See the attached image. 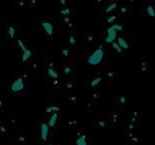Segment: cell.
<instances>
[{
	"label": "cell",
	"instance_id": "obj_1",
	"mask_svg": "<svg viewBox=\"0 0 155 145\" xmlns=\"http://www.w3.org/2000/svg\"><path fill=\"white\" fill-rule=\"evenodd\" d=\"M104 58V50H103V48L100 46L97 50H95L91 55L88 56V59H87V62L90 63V65H98V63L103 60Z\"/></svg>",
	"mask_w": 155,
	"mask_h": 145
},
{
	"label": "cell",
	"instance_id": "obj_2",
	"mask_svg": "<svg viewBox=\"0 0 155 145\" xmlns=\"http://www.w3.org/2000/svg\"><path fill=\"white\" fill-rule=\"evenodd\" d=\"M122 31V26L121 25H113L112 27H109L107 29V37H105V43H110L113 44L116 39V32Z\"/></svg>",
	"mask_w": 155,
	"mask_h": 145
},
{
	"label": "cell",
	"instance_id": "obj_3",
	"mask_svg": "<svg viewBox=\"0 0 155 145\" xmlns=\"http://www.w3.org/2000/svg\"><path fill=\"white\" fill-rule=\"evenodd\" d=\"M95 124L98 128H108L110 127V123L108 121V117H103V116H98L95 118Z\"/></svg>",
	"mask_w": 155,
	"mask_h": 145
},
{
	"label": "cell",
	"instance_id": "obj_4",
	"mask_svg": "<svg viewBox=\"0 0 155 145\" xmlns=\"http://www.w3.org/2000/svg\"><path fill=\"white\" fill-rule=\"evenodd\" d=\"M24 89V83H23V78H17L15 82L11 84V90L12 92H21Z\"/></svg>",
	"mask_w": 155,
	"mask_h": 145
},
{
	"label": "cell",
	"instance_id": "obj_5",
	"mask_svg": "<svg viewBox=\"0 0 155 145\" xmlns=\"http://www.w3.org/2000/svg\"><path fill=\"white\" fill-rule=\"evenodd\" d=\"M48 129H50V127H48L47 123H43V124H41V128H40V136H41V140L45 141V140L47 139Z\"/></svg>",
	"mask_w": 155,
	"mask_h": 145
},
{
	"label": "cell",
	"instance_id": "obj_6",
	"mask_svg": "<svg viewBox=\"0 0 155 145\" xmlns=\"http://www.w3.org/2000/svg\"><path fill=\"white\" fill-rule=\"evenodd\" d=\"M43 28L48 36H52L53 33V26L51 22H43Z\"/></svg>",
	"mask_w": 155,
	"mask_h": 145
},
{
	"label": "cell",
	"instance_id": "obj_7",
	"mask_svg": "<svg viewBox=\"0 0 155 145\" xmlns=\"http://www.w3.org/2000/svg\"><path fill=\"white\" fill-rule=\"evenodd\" d=\"M108 121H109V123H110V126H112V127L116 124V121H118V114H116L115 111H110V114H109V116H108Z\"/></svg>",
	"mask_w": 155,
	"mask_h": 145
},
{
	"label": "cell",
	"instance_id": "obj_8",
	"mask_svg": "<svg viewBox=\"0 0 155 145\" xmlns=\"http://www.w3.org/2000/svg\"><path fill=\"white\" fill-rule=\"evenodd\" d=\"M145 14L149 17H155V5L154 4H148L145 7Z\"/></svg>",
	"mask_w": 155,
	"mask_h": 145
},
{
	"label": "cell",
	"instance_id": "obj_9",
	"mask_svg": "<svg viewBox=\"0 0 155 145\" xmlns=\"http://www.w3.org/2000/svg\"><path fill=\"white\" fill-rule=\"evenodd\" d=\"M76 145H88L86 136L81 133H78V138H76Z\"/></svg>",
	"mask_w": 155,
	"mask_h": 145
},
{
	"label": "cell",
	"instance_id": "obj_10",
	"mask_svg": "<svg viewBox=\"0 0 155 145\" xmlns=\"http://www.w3.org/2000/svg\"><path fill=\"white\" fill-rule=\"evenodd\" d=\"M116 43L119 44V46L121 48V49H124V50H126V49H128V48H130L128 43L126 42V40H125L124 38H121V37L118 38V42H116Z\"/></svg>",
	"mask_w": 155,
	"mask_h": 145
},
{
	"label": "cell",
	"instance_id": "obj_11",
	"mask_svg": "<svg viewBox=\"0 0 155 145\" xmlns=\"http://www.w3.org/2000/svg\"><path fill=\"white\" fill-rule=\"evenodd\" d=\"M57 119H58V114H57V112H53L52 116H51V118H50V121H48V123H47V124H48V127L52 128V127L56 124Z\"/></svg>",
	"mask_w": 155,
	"mask_h": 145
},
{
	"label": "cell",
	"instance_id": "obj_12",
	"mask_svg": "<svg viewBox=\"0 0 155 145\" xmlns=\"http://www.w3.org/2000/svg\"><path fill=\"white\" fill-rule=\"evenodd\" d=\"M140 115L137 114V112H132L131 114V117H130V119H128V122L130 123H133V124H136V122H138V121H140Z\"/></svg>",
	"mask_w": 155,
	"mask_h": 145
},
{
	"label": "cell",
	"instance_id": "obj_13",
	"mask_svg": "<svg viewBox=\"0 0 155 145\" xmlns=\"http://www.w3.org/2000/svg\"><path fill=\"white\" fill-rule=\"evenodd\" d=\"M68 43H69L73 48L76 46V37H75V34H74V33L69 34V37H68Z\"/></svg>",
	"mask_w": 155,
	"mask_h": 145
},
{
	"label": "cell",
	"instance_id": "obj_14",
	"mask_svg": "<svg viewBox=\"0 0 155 145\" xmlns=\"http://www.w3.org/2000/svg\"><path fill=\"white\" fill-rule=\"evenodd\" d=\"M47 73H48V76H50L51 78H53V79H57L58 78V73H57V72L53 70V67H50L47 70Z\"/></svg>",
	"mask_w": 155,
	"mask_h": 145
},
{
	"label": "cell",
	"instance_id": "obj_15",
	"mask_svg": "<svg viewBox=\"0 0 155 145\" xmlns=\"http://www.w3.org/2000/svg\"><path fill=\"white\" fill-rule=\"evenodd\" d=\"M115 9H116V3H112L110 5H108V6L104 9V12H105V14H110L113 10H115Z\"/></svg>",
	"mask_w": 155,
	"mask_h": 145
},
{
	"label": "cell",
	"instance_id": "obj_16",
	"mask_svg": "<svg viewBox=\"0 0 155 145\" xmlns=\"http://www.w3.org/2000/svg\"><path fill=\"white\" fill-rule=\"evenodd\" d=\"M30 56H32V51L27 49L26 51H23V55H22V60H23L24 62H26V61H28V60H29V58H30Z\"/></svg>",
	"mask_w": 155,
	"mask_h": 145
},
{
	"label": "cell",
	"instance_id": "obj_17",
	"mask_svg": "<svg viewBox=\"0 0 155 145\" xmlns=\"http://www.w3.org/2000/svg\"><path fill=\"white\" fill-rule=\"evenodd\" d=\"M101 82H102V78L101 77H96V78L92 79V82H91V84H90V85H91L92 88H95L96 85H98Z\"/></svg>",
	"mask_w": 155,
	"mask_h": 145
},
{
	"label": "cell",
	"instance_id": "obj_18",
	"mask_svg": "<svg viewBox=\"0 0 155 145\" xmlns=\"http://www.w3.org/2000/svg\"><path fill=\"white\" fill-rule=\"evenodd\" d=\"M63 72H64V73H66V75H72L73 73V67L72 66H68V65H66V66H64L63 67Z\"/></svg>",
	"mask_w": 155,
	"mask_h": 145
},
{
	"label": "cell",
	"instance_id": "obj_19",
	"mask_svg": "<svg viewBox=\"0 0 155 145\" xmlns=\"http://www.w3.org/2000/svg\"><path fill=\"white\" fill-rule=\"evenodd\" d=\"M75 85H76L75 80H68V82L66 83V87L68 88V89H74V88H75Z\"/></svg>",
	"mask_w": 155,
	"mask_h": 145
},
{
	"label": "cell",
	"instance_id": "obj_20",
	"mask_svg": "<svg viewBox=\"0 0 155 145\" xmlns=\"http://www.w3.org/2000/svg\"><path fill=\"white\" fill-rule=\"evenodd\" d=\"M116 102L119 104L120 106H124L126 104V99L124 98V96H119V98H116Z\"/></svg>",
	"mask_w": 155,
	"mask_h": 145
},
{
	"label": "cell",
	"instance_id": "obj_21",
	"mask_svg": "<svg viewBox=\"0 0 155 145\" xmlns=\"http://www.w3.org/2000/svg\"><path fill=\"white\" fill-rule=\"evenodd\" d=\"M142 72H148V65H147V59H142Z\"/></svg>",
	"mask_w": 155,
	"mask_h": 145
},
{
	"label": "cell",
	"instance_id": "obj_22",
	"mask_svg": "<svg viewBox=\"0 0 155 145\" xmlns=\"http://www.w3.org/2000/svg\"><path fill=\"white\" fill-rule=\"evenodd\" d=\"M61 14H62L63 16H69V15L72 14V10L69 9V7H66V9H62Z\"/></svg>",
	"mask_w": 155,
	"mask_h": 145
},
{
	"label": "cell",
	"instance_id": "obj_23",
	"mask_svg": "<svg viewBox=\"0 0 155 145\" xmlns=\"http://www.w3.org/2000/svg\"><path fill=\"white\" fill-rule=\"evenodd\" d=\"M15 33H16V32H15L13 26H10V27H9V37H10L11 39L15 38Z\"/></svg>",
	"mask_w": 155,
	"mask_h": 145
},
{
	"label": "cell",
	"instance_id": "obj_24",
	"mask_svg": "<svg viewBox=\"0 0 155 145\" xmlns=\"http://www.w3.org/2000/svg\"><path fill=\"white\" fill-rule=\"evenodd\" d=\"M113 48H114V49H115V50H116L119 54H121V53H122V49H121V48L119 46V44H118L116 42H114V43H113Z\"/></svg>",
	"mask_w": 155,
	"mask_h": 145
},
{
	"label": "cell",
	"instance_id": "obj_25",
	"mask_svg": "<svg viewBox=\"0 0 155 145\" xmlns=\"http://www.w3.org/2000/svg\"><path fill=\"white\" fill-rule=\"evenodd\" d=\"M46 111H47V112H52V111L57 112V111H60V107H57V106H50V107L46 109Z\"/></svg>",
	"mask_w": 155,
	"mask_h": 145
},
{
	"label": "cell",
	"instance_id": "obj_26",
	"mask_svg": "<svg viewBox=\"0 0 155 145\" xmlns=\"http://www.w3.org/2000/svg\"><path fill=\"white\" fill-rule=\"evenodd\" d=\"M92 99H93V101H97L100 99V92H93V94H92Z\"/></svg>",
	"mask_w": 155,
	"mask_h": 145
},
{
	"label": "cell",
	"instance_id": "obj_27",
	"mask_svg": "<svg viewBox=\"0 0 155 145\" xmlns=\"http://www.w3.org/2000/svg\"><path fill=\"white\" fill-rule=\"evenodd\" d=\"M116 18H118V16H116V15H113V16H110V17L107 18V22H108V23H113Z\"/></svg>",
	"mask_w": 155,
	"mask_h": 145
},
{
	"label": "cell",
	"instance_id": "obj_28",
	"mask_svg": "<svg viewBox=\"0 0 155 145\" xmlns=\"http://www.w3.org/2000/svg\"><path fill=\"white\" fill-rule=\"evenodd\" d=\"M86 39H87V42H90V43H93V40H95V37H93V34L88 33V34L86 36Z\"/></svg>",
	"mask_w": 155,
	"mask_h": 145
},
{
	"label": "cell",
	"instance_id": "obj_29",
	"mask_svg": "<svg viewBox=\"0 0 155 145\" xmlns=\"http://www.w3.org/2000/svg\"><path fill=\"white\" fill-rule=\"evenodd\" d=\"M78 101V96L76 95H73V96H70V98H69V102L70 104H75Z\"/></svg>",
	"mask_w": 155,
	"mask_h": 145
},
{
	"label": "cell",
	"instance_id": "obj_30",
	"mask_svg": "<svg viewBox=\"0 0 155 145\" xmlns=\"http://www.w3.org/2000/svg\"><path fill=\"white\" fill-rule=\"evenodd\" d=\"M120 12L121 14H128V7L127 6H122L120 9Z\"/></svg>",
	"mask_w": 155,
	"mask_h": 145
},
{
	"label": "cell",
	"instance_id": "obj_31",
	"mask_svg": "<svg viewBox=\"0 0 155 145\" xmlns=\"http://www.w3.org/2000/svg\"><path fill=\"white\" fill-rule=\"evenodd\" d=\"M18 45L21 46V49H22L23 51H26V50H27V48H26V45L23 44V42H22V40H18Z\"/></svg>",
	"mask_w": 155,
	"mask_h": 145
},
{
	"label": "cell",
	"instance_id": "obj_32",
	"mask_svg": "<svg viewBox=\"0 0 155 145\" xmlns=\"http://www.w3.org/2000/svg\"><path fill=\"white\" fill-rule=\"evenodd\" d=\"M62 55L64 56V58H67V56L69 55V50L68 49H62Z\"/></svg>",
	"mask_w": 155,
	"mask_h": 145
},
{
	"label": "cell",
	"instance_id": "obj_33",
	"mask_svg": "<svg viewBox=\"0 0 155 145\" xmlns=\"http://www.w3.org/2000/svg\"><path fill=\"white\" fill-rule=\"evenodd\" d=\"M91 107H92V106H91V104H90V102H88V104H86V111H88V112H90V111H92V109H91Z\"/></svg>",
	"mask_w": 155,
	"mask_h": 145
},
{
	"label": "cell",
	"instance_id": "obj_34",
	"mask_svg": "<svg viewBox=\"0 0 155 145\" xmlns=\"http://www.w3.org/2000/svg\"><path fill=\"white\" fill-rule=\"evenodd\" d=\"M116 75H115V72H109V73H108V77L112 79V78H114V77H115Z\"/></svg>",
	"mask_w": 155,
	"mask_h": 145
},
{
	"label": "cell",
	"instance_id": "obj_35",
	"mask_svg": "<svg viewBox=\"0 0 155 145\" xmlns=\"http://www.w3.org/2000/svg\"><path fill=\"white\" fill-rule=\"evenodd\" d=\"M63 22H64V23H70V18H69V17H64V18H63Z\"/></svg>",
	"mask_w": 155,
	"mask_h": 145
},
{
	"label": "cell",
	"instance_id": "obj_36",
	"mask_svg": "<svg viewBox=\"0 0 155 145\" xmlns=\"http://www.w3.org/2000/svg\"><path fill=\"white\" fill-rule=\"evenodd\" d=\"M61 4H62V5H66L67 1H66V0H61Z\"/></svg>",
	"mask_w": 155,
	"mask_h": 145
},
{
	"label": "cell",
	"instance_id": "obj_37",
	"mask_svg": "<svg viewBox=\"0 0 155 145\" xmlns=\"http://www.w3.org/2000/svg\"><path fill=\"white\" fill-rule=\"evenodd\" d=\"M50 145H53V144H50Z\"/></svg>",
	"mask_w": 155,
	"mask_h": 145
}]
</instances>
